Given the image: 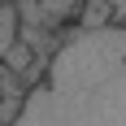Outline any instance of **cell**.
<instances>
[{
    "label": "cell",
    "instance_id": "1",
    "mask_svg": "<svg viewBox=\"0 0 126 126\" xmlns=\"http://www.w3.org/2000/svg\"><path fill=\"white\" fill-rule=\"evenodd\" d=\"M9 126H126V26L65 35Z\"/></svg>",
    "mask_w": 126,
    "mask_h": 126
},
{
    "label": "cell",
    "instance_id": "2",
    "mask_svg": "<svg viewBox=\"0 0 126 126\" xmlns=\"http://www.w3.org/2000/svg\"><path fill=\"white\" fill-rule=\"evenodd\" d=\"M17 44H22V4H13V0L4 4V0H0V61L17 48Z\"/></svg>",
    "mask_w": 126,
    "mask_h": 126
},
{
    "label": "cell",
    "instance_id": "3",
    "mask_svg": "<svg viewBox=\"0 0 126 126\" xmlns=\"http://www.w3.org/2000/svg\"><path fill=\"white\" fill-rule=\"evenodd\" d=\"M44 17H52V22H70V17H83V9H87V0H31Z\"/></svg>",
    "mask_w": 126,
    "mask_h": 126
}]
</instances>
